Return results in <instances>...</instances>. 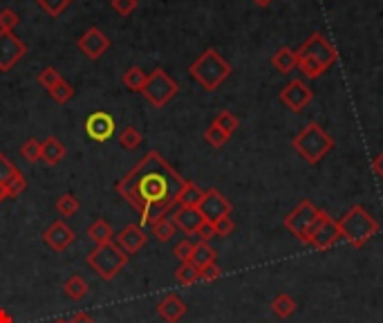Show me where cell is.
Listing matches in <instances>:
<instances>
[{"mask_svg":"<svg viewBox=\"0 0 383 323\" xmlns=\"http://www.w3.org/2000/svg\"><path fill=\"white\" fill-rule=\"evenodd\" d=\"M184 182L186 180L157 150H150L132 166L130 173L119 180L117 193L135 207L141 227H146L173 211Z\"/></svg>","mask_w":383,"mask_h":323,"instance_id":"cell-1","label":"cell"},{"mask_svg":"<svg viewBox=\"0 0 383 323\" xmlns=\"http://www.w3.org/2000/svg\"><path fill=\"white\" fill-rule=\"evenodd\" d=\"M296 59H299V70L305 79H319L323 72H328L337 63L339 52L323 34H312L296 50Z\"/></svg>","mask_w":383,"mask_h":323,"instance_id":"cell-2","label":"cell"},{"mask_svg":"<svg viewBox=\"0 0 383 323\" xmlns=\"http://www.w3.org/2000/svg\"><path fill=\"white\" fill-rule=\"evenodd\" d=\"M188 72H190V77H193L199 85H202L206 92H213L229 77H231V65H229V61H224L222 56H220L217 50L208 47V50H204L193 63H190Z\"/></svg>","mask_w":383,"mask_h":323,"instance_id":"cell-3","label":"cell"},{"mask_svg":"<svg viewBox=\"0 0 383 323\" xmlns=\"http://www.w3.org/2000/svg\"><path fill=\"white\" fill-rule=\"evenodd\" d=\"M339 229L343 241H348L352 247H363L379 234V222L375 216L368 213L366 207L354 204L350 211L343 213V218H339Z\"/></svg>","mask_w":383,"mask_h":323,"instance_id":"cell-4","label":"cell"},{"mask_svg":"<svg viewBox=\"0 0 383 323\" xmlns=\"http://www.w3.org/2000/svg\"><path fill=\"white\" fill-rule=\"evenodd\" d=\"M292 146L308 164H319V162L334 148V139L332 135H328V132L323 130V126L312 121L294 137Z\"/></svg>","mask_w":383,"mask_h":323,"instance_id":"cell-5","label":"cell"},{"mask_svg":"<svg viewBox=\"0 0 383 323\" xmlns=\"http://www.w3.org/2000/svg\"><path fill=\"white\" fill-rule=\"evenodd\" d=\"M85 263L90 265V270L97 272V277H101L103 281H112L114 277H119L121 270H126L128 265V254L119 250V245L103 243L97 245L94 250L88 254Z\"/></svg>","mask_w":383,"mask_h":323,"instance_id":"cell-6","label":"cell"},{"mask_svg":"<svg viewBox=\"0 0 383 323\" xmlns=\"http://www.w3.org/2000/svg\"><path fill=\"white\" fill-rule=\"evenodd\" d=\"M323 209H319L314 202L303 200L296 209H292L290 213L285 216V229L290 232L292 236H296L303 245L310 243V232L316 222V218L321 216Z\"/></svg>","mask_w":383,"mask_h":323,"instance_id":"cell-7","label":"cell"},{"mask_svg":"<svg viewBox=\"0 0 383 323\" xmlns=\"http://www.w3.org/2000/svg\"><path fill=\"white\" fill-rule=\"evenodd\" d=\"M177 83L175 79H170V74L166 70H152L148 74V79H146V85H143V97H146L152 106L155 108H164L166 103L170 101L177 94Z\"/></svg>","mask_w":383,"mask_h":323,"instance_id":"cell-8","label":"cell"},{"mask_svg":"<svg viewBox=\"0 0 383 323\" xmlns=\"http://www.w3.org/2000/svg\"><path fill=\"white\" fill-rule=\"evenodd\" d=\"M341 241V229H339V220H334L330 213L321 211V216L316 218V222L310 232V243L314 250L325 252L330 250L332 245H337Z\"/></svg>","mask_w":383,"mask_h":323,"instance_id":"cell-9","label":"cell"},{"mask_svg":"<svg viewBox=\"0 0 383 323\" xmlns=\"http://www.w3.org/2000/svg\"><path fill=\"white\" fill-rule=\"evenodd\" d=\"M197 209H199V213H202L204 220L213 225L215 220H220V218L231 216L233 204L229 202L226 198L217 191V189H206L202 200H199V204H197Z\"/></svg>","mask_w":383,"mask_h":323,"instance_id":"cell-10","label":"cell"},{"mask_svg":"<svg viewBox=\"0 0 383 323\" xmlns=\"http://www.w3.org/2000/svg\"><path fill=\"white\" fill-rule=\"evenodd\" d=\"M27 54V45L14 32H0V72H9Z\"/></svg>","mask_w":383,"mask_h":323,"instance_id":"cell-11","label":"cell"},{"mask_svg":"<svg viewBox=\"0 0 383 323\" xmlns=\"http://www.w3.org/2000/svg\"><path fill=\"white\" fill-rule=\"evenodd\" d=\"M312 99H314V90L305 81H301V79L290 81L280 90V101L290 110H294V112H301Z\"/></svg>","mask_w":383,"mask_h":323,"instance_id":"cell-12","label":"cell"},{"mask_svg":"<svg viewBox=\"0 0 383 323\" xmlns=\"http://www.w3.org/2000/svg\"><path fill=\"white\" fill-rule=\"evenodd\" d=\"M79 50L88 56L90 61H99L101 56L110 50V39L105 36L99 27H90L83 36H79Z\"/></svg>","mask_w":383,"mask_h":323,"instance_id":"cell-13","label":"cell"},{"mask_svg":"<svg viewBox=\"0 0 383 323\" xmlns=\"http://www.w3.org/2000/svg\"><path fill=\"white\" fill-rule=\"evenodd\" d=\"M170 220L175 222V227L181 234H188V236H195L199 227L206 222L197 207H177L175 211L170 213Z\"/></svg>","mask_w":383,"mask_h":323,"instance_id":"cell-14","label":"cell"},{"mask_svg":"<svg viewBox=\"0 0 383 323\" xmlns=\"http://www.w3.org/2000/svg\"><path fill=\"white\" fill-rule=\"evenodd\" d=\"M43 241H45L47 247H50V250L65 252L74 243V232L63 220H56L43 232Z\"/></svg>","mask_w":383,"mask_h":323,"instance_id":"cell-15","label":"cell"},{"mask_svg":"<svg viewBox=\"0 0 383 323\" xmlns=\"http://www.w3.org/2000/svg\"><path fill=\"white\" fill-rule=\"evenodd\" d=\"M85 132L94 141H108L114 135V119L103 110L92 112L88 121H85Z\"/></svg>","mask_w":383,"mask_h":323,"instance_id":"cell-16","label":"cell"},{"mask_svg":"<svg viewBox=\"0 0 383 323\" xmlns=\"http://www.w3.org/2000/svg\"><path fill=\"white\" fill-rule=\"evenodd\" d=\"M148 241V236L146 232H143V227L141 225H126L123 229L117 234V245H119V250L121 252H126L128 256L130 254H137L143 245H146Z\"/></svg>","mask_w":383,"mask_h":323,"instance_id":"cell-17","label":"cell"},{"mask_svg":"<svg viewBox=\"0 0 383 323\" xmlns=\"http://www.w3.org/2000/svg\"><path fill=\"white\" fill-rule=\"evenodd\" d=\"M186 303L177 294H166L164 299L157 303V315L164 319L166 323H177L179 319H184L186 315Z\"/></svg>","mask_w":383,"mask_h":323,"instance_id":"cell-18","label":"cell"},{"mask_svg":"<svg viewBox=\"0 0 383 323\" xmlns=\"http://www.w3.org/2000/svg\"><path fill=\"white\" fill-rule=\"evenodd\" d=\"M65 157V144L56 137H47L45 141H41V159L47 166H54Z\"/></svg>","mask_w":383,"mask_h":323,"instance_id":"cell-19","label":"cell"},{"mask_svg":"<svg viewBox=\"0 0 383 323\" xmlns=\"http://www.w3.org/2000/svg\"><path fill=\"white\" fill-rule=\"evenodd\" d=\"M21 173V168H18L14 162H9V157L0 150V202L7 200V186L12 184V180Z\"/></svg>","mask_w":383,"mask_h":323,"instance_id":"cell-20","label":"cell"},{"mask_svg":"<svg viewBox=\"0 0 383 323\" xmlns=\"http://www.w3.org/2000/svg\"><path fill=\"white\" fill-rule=\"evenodd\" d=\"M271 65L280 74H290L299 68V59H296V52L292 47H280V50L271 56Z\"/></svg>","mask_w":383,"mask_h":323,"instance_id":"cell-21","label":"cell"},{"mask_svg":"<svg viewBox=\"0 0 383 323\" xmlns=\"http://www.w3.org/2000/svg\"><path fill=\"white\" fill-rule=\"evenodd\" d=\"M202 195H204L202 189L195 182H190V180H186L184 186H181L177 193V207H197L199 200H202Z\"/></svg>","mask_w":383,"mask_h":323,"instance_id":"cell-22","label":"cell"},{"mask_svg":"<svg viewBox=\"0 0 383 323\" xmlns=\"http://www.w3.org/2000/svg\"><path fill=\"white\" fill-rule=\"evenodd\" d=\"M150 232L159 243H168L177 234V227H175L173 220H170V216H164V218H159V220H155L150 225Z\"/></svg>","mask_w":383,"mask_h":323,"instance_id":"cell-23","label":"cell"},{"mask_svg":"<svg viewBox=\"0 0 383 323\" xmlns=\"http://www.w3.org/2000/svg\"><path fill=\"white\" fill-rule=\"evenodd\" d=\"M215 256H217L215 250L208 243L197 241V245L193 247V256H190V263L197 265V268L202 270V268H206V265L215 263Z\"/></svg>","mask_w":383,"mask_h":323,"instance_id":"cell-24","label":"cell"},{"mask_svg":"<svg viewBox=\"0 0 383 323\" xmlns=\"http://www.w3.org/2000/svg\"><path fill=\"white\" fill-rule=\"evenodd\" d=\"M146 79H148V74L143 72L139 65H130V68L123 72V77H121L123 85H126V88L132 90V92H141L143 85H146Z\"/></svg>","mask_w":383,"mask_h":323,"instance_id":"cell-25","label":"cell"},{"mask_svg":"<svg viewBox=\"0 0 383 323\" xmlns=\"http://www.w3.org/2000/svg\"><path fill=\"white\" fill-rule=\"evenodd\" d=\"M112 227L103 220V218H99V220H94L90 227H88V238L94 243V245H103V243H110L112 241Z\"/></svg>","mask_w":383,"mask_h":323,"instance_id":"cell-26","label":"cell"},{"mask_svg":"<svg viewBox=\"0 0 383 323\" xmlns=\"http://www.w3.org/2000/svg\"><path fill=\"white\" fill-rule=\"evenodd\" d=\"M63 292H65V297L68 299L81 301L85 294H88V283H85V279L79 277V274H72V277L63 283Z\"/></svg>","mask_w":383,"mask_h":323,"instance_id":"cell-27","label":"cell"},{"mask_svg":"<svg viewBox=\"0 0 383 323\" xmlns=\"http://www.w3.org/2000/svg\"><path fill=\"white\" fill-rule=\"evenodd\" d=\"M296 301L290 297V294H285V292H280L278 297H276L274 301H271V312L278 319H290L294 312H296Z\"/></svg>","mask_w":383,"mask_h":323,"instance_id":"cell-28","label":"cell"},{"mask_svg":"<svg viewBox=\"0 0 383 323\" xmlns=\"http://www.w3.org/2000/svg\"><path fill=\"white\" fill-rule=\"evenodd\" d=\"M175 279H177L179 285H193V283L199 281V268L190 261L179 263V268L175 270Z\"/></svg>","mask_w":383,"mask_h":323,"instance_id":"cell-29","label":"cell"},{"mask_svg":"<svg viewBox=\"0 0 383 323\" xmlns=\"http://www.w3.org/2000/svg\"><path fill=\"white\" fill-rule=\"evenodd\" d=\"M215 126L222 128L226 135H233V132L238 130V126H240V121H238V117L233 115L231 110H222V112H217V117L213 119Z\"/></svg>","mask_w":383,"mask_h":323,"instance_id":"cell-30","label":"cell"},{"mask_svg":"<svg viewBox=\"0 0 383 323\" xmlns=\"http://www.w3.org/2000/svg\"><path fill=\"white\" fill-rule=\"evenodd\" d=\"M119 144L126 150H135L141 144V132L135 126H126L119 132Z\"/></svg>","mask_w":383,"mask_h":323,"instance_id":"cell-31","label":"cell"},{"mask_svg":"<svg viewBox=\"0 0 383 323\" xmlns=\"http://www.w3.org/2000/svg\"><path fill=\"white\" fill-rule=\"evenodd\" d=\"M229 137L231 135H226V132L220 128V126H215V123H211V126L204 130V139H206V144H211L213 148H222L226 141H229Z\"/></svg>","mask_w":383,"mask_h":323,"instance_id":"cell-32","label":"cell"},{"mask_svg":"<svg viewBox=\"0 0 383 323\" xmlns=\"http://www.w3.org/2000/svg\"><path fill=\"white\" fill-rule=\"evenodd\" d=\"M56 209H59V213L65 216V218H70L74 216L76 211L81 209V202H79V198L72 195V193H65L59 198V202H56Z\"/></svg>","mask_w":383,"mask_h":323,"instance_id":"cell-33","label":"cell"},{"mask_svg":"<svg viewBox=\"0 0 383 323\" xmlns=\"http://www.w3.org/2000/svg\"><path fill=\"white\" fill-rule=\"evenodd\" d=\"M47 92H50V97H52L56 103H68V101L74 97V88H72V85H70L68 81H65V79H61L59 83L54 85L52 90H47Z\"/></svg>","mask_w":383,"mask_h":323,"instance_id":"cell-34","label":"cell"},{"mask_svg":"<svg viewBox=\"0 0 383 323\" xmlns=\"http://www.w3.org/2000/svg\"><path fill=\"white\" fill-rule=\"evenodd\" d=\"M21 23V18L14 12V9H0V32H14V27Z\"/></svg>","mask_w":383,"mask_h":323,"instance_id":"cell-35","label":"cell"},{"mask_svg":"<svg viewBox=\"0 0 383 323\" xmlns=\"http://www.w3.org/2000/svg\"><path fill=\"white\" fill-rule=\"evenodd\" d=\"M36 3L41 5L50 16H61L65 9L70 7L72 0H36Z\"/></svg>","mask_w":383,"mask_h":323,"instance_id":"cell-36","label":"cell"},{"mask_svg":"<svg viewBox=\"0 0 383 323\" xmlns=\"http://www.w3.org/2000/svg\"><path fill=\"white\" fill-rule=\"evenodd\" d=\"M61 79H63L61 72L56 68H45V70H41V74H38V83H41L43 88H47V90H52Z\"/></svg>","mask_w":383,"mask_h":323,"instance_id":"cell-37","label":"cell"},{"mask_svg":"<svg viewBox=\"0 0 383 323\" xmlns=\"http://www.w3.org/2000/svg\"><path fill=\"white\" fill-rule=\"evenodd\" d=\"M21 153H23V157L27 162H38V159H41V141L34 139V137L27 139L23 144V148H21Z\"/></svg>","mask_w":383,"mask_h":323,"instance_id":"cell-38","label":"cell"},{"mask_svg":"<svg viewBox=\"0 0 383 323\" xmlns=\"http://www.w3.org/2000/svg\"><path fill=\"white\" fill-rule=\"evenodd\" d=\"M233 229H235V222H233L231 216H224L213 222V232H215V236H220V238H226L229 234H233Z\"/></svg>","mask_w":383,"mask_h":323,"instance_id":"cell-39","label":"cell"},{"mask_svg":"<svg viewBox=\"0 0 383 323\" xmlns=\"http://www.w3.org/2000/svg\"><path fill=\"white\" fill-rule=\"evenodd\" d=\"M110 5L119 16H130L137 9V0H110Z\"/></svg>","mask_w":383,"mask_h":323,"instance_id":"cell-40","label":"cell"},{"mask_svg":"<svg viewBox=\"0 0 383 323\" xmlns=\"http://www.w3.org/2000/svg\"><path fill=\"white\" fill-rule=\"evenodd\" d=\"M193 247H195V243H190V241H181V243H177V245H175L173 254L179 259V263L190 261V256H193Z\"/></svg>","mask_w":383,"mask_h":323,"instance_id":"cell-41","label":"cell"},{"mask_svg":"<svg viewBox=\"0 0 383 323\" xmlns=\"http://www.w3.org/2000/svg\"><path fill=\"white\" fill-rule=\"evenodd\" d=\"M220 274H222V270H220L215 263H211V265H206V268L199 270V281H204V283H213V281H217V279H220Z\"/></svg>","mask_w":383,"mask_h":323,"instance_id":"cell-42","label":"cell"},{"mask_svg":"<svg viewBox=\"0 0 383 323\" xmlns=\"http://www.w3.org/2000/svg\"><path fill=\"white\" fill-rule=\"evenodd\" d=\"M197 238L199 241H204V243H208L211 238H213V236H215V232H213V225H211V222H204L202 227H199V229H197Z\"/></svg>","mask_w":383,"mask_h":323,"instance_id":"cell-43","label":"cell"},{"mask_svg":"<svg viewBox=\"0 0 383 323\" xmlns=\"http://www.w3.org/2000/svg\"><path fill=\"white\" fill-rule=\"evenodd\" d=\"M68 323H94V319L88 315V312H76Z\"/></svg>","mask_w":383,"mask_h":323,"instance_id":"cell-44","label":"cell"},{"mask_svg":"<svg viewBox=\"0 0 383 323\" xmlns=\"http://www.w3.org/2000/svg\"><path fill=\"white\" fill-rule=\"evenodd\" d=\"M372 168H375V173L383 180V150L375 157V162H372Z\"/></svg>","mask_w":383,"mask_h":323,"instance_id":"cell-45","label":"cell"},{"mask_svg":"<svg viewBox=\"0 0 383 323\" xmlns=\"http://www.w3.org/2000/svg\"><path fill=\"white\" fill-rule=\"evenodd\" d=\"M0 323H14V317L9 315L7 310H3V308H0Z\"/></svg>","mask_w":383,"mask_h":323,"instance_id":"cell-46","label":"cell"},{"mask_svg":"<svg viewBox=\"0 0 383 323\" xmlns=\"http://www.w3.org/2000/svg\"><path fill=\"white\" fill-rule=\"evenodd\" d=\"M253 3L258 5V7H269L274 0H253Z\"/></svg>","mask_w":383,"mask_h":323,"instance_id":"cell-47","label":"cell"},{"mask_svg":"<svg viewBox=\"0 0 383 323\" xmlns=\"http://www.w3.org/2000/svg\"><path fill=\"white\" fill-rule=\"evenodd\" d=\"M54 323H68V321H63V319H59V321H54Z\"/></svg>","mask_w":383,"mask_h":323,"instance_id":"cell-48","label":"cell"}]
</instances>
